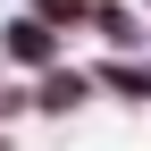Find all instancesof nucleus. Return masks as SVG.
Returning a JSON list of instances; mask_svg holds the SVG:
<instances>
[{
  "instance_id": "nucleus-1",
  "label": "nucleus",
  "mask_w": 151,
  "mask_h": 151,
  "mask_svg": "<svg viewBox=\"0 0 151 151\" xmlns=\"http://www.w3.org/2000/svg\"><path fill=\"white\" fill-rule=\"evenodd\" d=\"M50 42H59L50 17H17V25H0V59H17V67H42Z\"/></svg>"
},
{
  "instance_id": "nucleus-2",
  "label": "nucleus",
  "mask_w": 151,
  "mask_h": 151,
  "mask_svg": "<svg viewBox=\"0 0 151 151\" xmlns=\"http://www.w3.org/2000/svg\"><path fill=\"white\" fill-rule=\"evenodd\" d=\"M92 92V76H76V67H59V76H42V92H34V109H50V118H59V109H76Z\"/></svg>"
},
{
  "instance_id": "nucleus-3",
  "label": "nucleus",
  "mask_w": 151,
  "mask_h": 151,
  "mask_svg": "<svg viewBox=\"0 0 151 151\" xmlns=\"http://www.w3.org/2000/svg\"><path fill=\"white\" fill-rule=\"evenodd\" d=\"M92 25H101V34H109L118 50H134V42H143V25H134L126 9H118V0H101V9H92Z\"/></svg>"
},
{
  "instance_id": "nucleus-4",
  "label": "nucleus",
  "mask_w": 151,
  "mask_h": 151,
  "mask_svg": "<svg viewBox=\"0 0 151 151\" xmlns=\"http://www.w3.org/2000/svg\"><path fill=\"white\" fill-rule=\"evenodd\" d=\"M92 9H101V0H42V17H50L59 34H67V25H92Z\"/></svg>"
},
{
  "instance_id": "nucleus-5",
  "label": "nucleus",
  "mask_w": 151,
  "mask_h": 151,
  "mask_svg": "<svg viewBox=\"0 0 151 151\" xmlns=\"http://www.w3.org/2000/svg\"><path fill=\"white\" fill-rule=\"evenodd\" d=\"M0 151H9V134H0Z\"/></svg>"
}]
</instances>
